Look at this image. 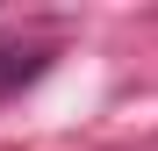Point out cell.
<instances>
[{"label":"cell","mask_w":158,"mask_h":151,"mask_svg":"<svg viewBox=\"0 0 158 151\" xmlns=\"http://www.w3.org/2000/svg\"><path fill=\"white\" fill-rule=\"evenodd\" d=\"M36 65H43V50H22V43H0V86H15V79H29Z\"/></svg>","instance_id":"1"}]
</instances>
